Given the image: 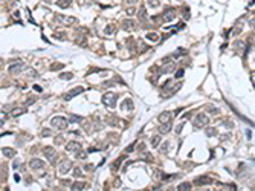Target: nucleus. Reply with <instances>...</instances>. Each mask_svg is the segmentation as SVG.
<instances>
[{
	"label": "nucleus",
	"instance_id": "obj_1",
	"mask_svg": "<svg viewBox=\"0 0 255 191\" xmlns=\"http://www.w3.org/2000/svg\"><path fill=\"white\" fill-rule=\"evenodd\" d=\"M67 126H69V121L66 118H63V116H55L52 119V127L57 129V130H66Z\"/></svg>",
	"mask_w": 255,
	"mask_h": 191
},
{
	"label": "nucleus",
	"instance_id": "obj_2",
	"mask_svg": "<svg viewBox=\"0 0 255 191\" xmlns=\"http://www.w3.org/2000/svg\"><path fill=\"white\" fill-rule=\"evenodd\" d=\"M116 100H118V97H116V93H113V92H107L102 97L104 104H107L108 107H115L116 106Z\"/></svg>",
	"mask_w": 255,
	"mask_h": 191
},
{
	"label": "nucleus",
	"instance_id": "obj_3",
	"mask_svg": "<svg viewBox=\"0 0 255 191\" xmlns=\"http://www.w3.org/2000/svg\"><path fill=\"white\" fill-rule=\"evenodd\" d=\"M55 22L63 25V26H69L72 23H75V19L73 17H67V16H63V14H57L55 16Z\"/></svg>",
	"mask_w": 255,
	"mask_h": 191
},
{
	"label": "nucleus",
	"instance_id": "obj_4",
	"mask_svg": "<svg viewBox=\"0 0 255 191\" xmlns=\"http://www.w3.org/2000/svg\"><path fill=\"white\" fill-rule=\"evenodd\" d=\"M43 153H44V156H46V159L49 161V162H52V164H55V161H57V150H54L52 147H44L43 148Z\"/></svg>",
	"mask_w": 255,
	"mask_h": 191
},
{
	"label": "nucleus",
	"instance_id": "obj_5",
	"mask_svg": "<svg viewBox=\"0 0 255 191\" xmlns=\"http://www.w3.org/2000/svg\"><path fill=\"white\" fill-rule=\"evenodd\" d=\"M83 92H84V87H75V89H72L69 93L64 95L63 100H64V101H70L72 98H75L76 95H80V93H83Z\"/></svg>",
	"mask_w": 255,
	"mask_h": 191
},
{
	"label": "nucleus",
	"instance_id": "obj_6",
	"mask_svg": "<svg viewBox=\"0 0 255 191\" xmlns=\"http://www.w3.org/2000/svg\"><path fill=\"white\" fill-rule=\"evenodd\" d=\"M208 122H209V118H208L205 113H199L197 118H196V121H194V126H196V127H203V126H206Z\"/></svg>",
	"mask_w": 255,
	"mask_h": 191
},
{
	"label": "nucleus",
	"instance_id": "obj_7",
	"mask_svg": "<svg viewBox=\"0 0 255 191\" xmlns=\"http://www.w3.org/2000/svg\"><path fill=\"white\" fill-rule=\"evenodd\" d=\"M23 67H25V66H23L22 61H16V63H12V64L8 67V72L12 73V75H14V73H20V72L23 70Z\"/></svg>",
	"mask_w": 255,
	"mask_h": 191
},
{
	"label": "nucleus",
	"instance_id": "obj_8",
	"mask_svg": "<svg viewBox=\"0 0 255 191\" xmlns=\"http://www.w3.org/2000/svg\"><path fill=\"white\" fill-rule=\"evenodd\" d=\"M165 22H171V20H174L176 19V9L174 8H167L165 11H164V17H162Z\"/></svg>",
	"mask_w": 255,
	"mask_h": 191
},
{
	"label": "nucleus",
	"instance_id": "obj_9",
	"mask_svg": "<svg viewBox=\"0 0 255 191\" xmlns=\"http://www.w3.org/2000/svg\"><path fill=\"white\" fill-rule=\"evenodd\" d=\"M70 168H72V161H64L63 164H60L58 171H60V174H66Z\"/></svg>",
	"mask_w": 255,
	"mask_h": 191
},
{
	"label": "nucleus",
	"instance_id": "obj_10",
	"mask_svg": "<svg viewBox=\"0 0 255 191\" xmlns=\"http://www.w3.org/2000/svg\"><path fill=\"white\" fill-rule=\"evenodd\" d=\"M29 167H31L32 170H41V168L44 167V162H43V161H40V159H31Z\"/></svg>",
	"mask_w": 255,
	"mask_h": 191
},
{
	"label": "nucleus",
	"instance_id": "obj_11",
	"mask_svg": "<svg viewBox=\"0 0 255 191\" xmlns=\"http://www.w3.org/2000/svg\"><path fill=\"white\" fill-rule=\"evenodd\" d=\"M66 148H67V151H72V153H76L78 150H81V144L80 142H69L67 145H66Z\"/></svg>",
	"mask_w": 255,
	"mask_h": 191
},
{
	"label": "nucleus",
	"instance_id": "obj_12",
	"mask_svg": "<svg viewBox=\"0 0 255 191\" xmlns=\"http://www.w3.org/2000/svg\"><path fill=\"white\" fill-rule=\"evenodd\" d=\"M170 121H171L170 112H164V113L159 115V122H161V124H165V122H170Z\"/></svg>",
	"mask_w": 255,
	"mask_h": 191
},
{
	"label": "nucleus",
	"instance_id": "obj_13",
	"mask_svg": "<svg viewBox=\"0 0 255 191\" xmlns=\"http://www.w3.org/2000/svg\"><path fill=\"white\" fill-rule=\"evenodd\" d=\"M135 22L133 20H124L122 22V28L125 29V31H130V29H135Z\"/></svg>",
	"mask_w": 255,
	"mask_h": 191
},
{
	"label": "nucleus",
	"instance_id": "obj_14",
	"mask_svg": "<svg viewBox=\"0 0 255 191\" xmlns=\"http://www.w3.org/2000/svg\"><path fill=\"white\" fill-rule=\"evenodd\" d=\"M171 130V124L170 122H165V124H162L161 127H159V132L162 133V135H165V133H168Z\"/></svg>",
	"mask_w": 255,
	"mask_h": 191
},
{
	"label": "nucleus",
	"instance_id": "obj_15",
	"mask_svg": "<svg viewBox=\"0 0 255 191\" xmlns=\"http://www.w3.org/2000/svg\"><path fill=\"white\" fill-rule=\"evenodd\" d=\"M70 3H72L70 0H57V6H60V8H63V9H64V8H69Z\"/></svg>",
	"mask_w": 255,
	"mask_h": 191
},
{
	"label": "nucleus",
	"instance_id": "obj_16",
	"mask_svg": "<svg viewBox=\"0 0 255 191\" xmlns=\"http://www.w3.org/2000/svg\"><path fill=\"white\" fill-rule=\"evenodd\" d=\"M164 87H168V83H167ZM179 89H180V84H176V86H173V87H171V90H170V92H167V93H164V95H167V97H171V95H173V93H176Z\"/></svg>",
	"mask_w": 255,
	"mask_h": 191
},
{
	"label": "nucleus",
	"instance_id": "obj_17",
	"mask_svg": "<svg viewBox=\"0 0 255 191\" xmlns=\"http://www.w3.org/2000/svg\"><path fill=\"white\" fill-rule=\"evenodd\" d=\"M196 183H212V179L211 177H197L196 179Z\"/></svg>",
	"mask_w": 255,
	"mask_h": 191
},
{
	"label": "nucleus",
	"instance_id": "obj_18",
	"mask_svg": "<svg viewBox=\"0 0 255 191\" xmlns=\"http://www.w3.org/2000/svg\"><path fill=\"white\" fill-rule=\"evenodd\" d=\"M3 154L6 157H14L16 156V150H12V148H3Z\"/></svg>",
	"mask_w": 255,
	"mask_h": 191
},
{
	"label": "nucleus",
	"instance_id": "obj_19",
	"mask_svg": "<svg viewBox=\"0 0 255 191\" xmlns=\"http://www.w3.org/2000/svg\"><path fill=\"white\" fill-rule=\"evenodd\" d=\"M84 186H86V183H83V182H75V183H73L70 188H72L73 191H76V189H83Z\"/></svg>",
	"mask_w": 255,
	"mask_h": 191
},
{
	"label": "nucleus",
	"instance_id": "obj_20",
	"mask_svg": "<svg viewBox=\"0 0 255 191\" xmlns=\"http://www.w3.org/2000/svg\"><path fill=\"white\" fill-rule=\"evenodd\" d=\"M191 188H193V186H191V183H188V182H185V183H182V185L177 186L179 191H186V189H191Z\"/></svg>",
	"mask_w": 255,
	"mask_h": 191
},
{
	"label": "nucleus",
	"instance_id": "obj_21",
	"mask_svg": "<svg viewBox=\"0 0 255 191\" xmlns=\"http://www.w3.org/2000/svg\"><path fill=\"white\" fill-rule=\"evenodd\" d=\"M147 38H148L150 41H158V40H159V35H158L156 32H150V34H147Z\"/></svg>",
	"mask_w": 255,
	"mask_h": 191
},
{
	"label": "nucleus",
	"instance_id": "obj_22",
	"mask_svg": "<svg viewBox=\"0 0 255 191\" xmlns=\"http://www.w3.org/2000/svg\"><path fill=\"white\" fill-rule=\"evenodd\" d=\"M139 19H141L142 22H145V20H147V12H145V8H141V9H139Z\"/></svg>",
	"mask_w": 255,
	"mask_h": 191
},
{
	"label": "nucleus",
	"instance_id": "obj_23",
	"mask_svg": "<svg viewBox=\"0 0 255 191\" xmlns=\"http://www.w3.org/2000/svg\"><path fill=\"white\" fill-rule=\"evenodd\" d=\"M23 113H25V109H14V110L11 112L12 116H20V115H23Z\"/></svg>",
	"mask_w": 255,
	"mask_h": 191
},
{
	"label": "nucleus",
	"instance_id": "obj_24",
	"mask_svg": "<svg viewBox=\"0 0 255 191\" xmlns=\"http://www.w3.org/2000/svg\"><path fill=\"white\" fill-rule=\"evenodd\" d=\"M159 142H161V136H159V135L153 136V139H151V145H153V147H158Z\"/></svg>",
	"mask_w": 255,
	"mask_h": 191
},
{
	"label": "nucleus",
	"instance_id": "obj_25",
	"mask_svg": "<svg viewBox=\"0 0 255 191\" xmlns=\"http://www.w3.org/2000/svg\"><path fill=\"white\" fill-rule=\"evenodd\" d=\"M147 2H148V5L151 8H158L159 6V0H147Z\"/></svg>",
	"mask_w": 255,
	"mask_h": 191
},
{
	"label": "nucleus",
	"instance_id": "obj_26",
	"mask_svg": "<svg viewBox=\"0 0 255 191\" xmlns=\"http://www.w3.org/2000/svg\"><path fill=\"white\" fill-rule=\"evenodd\" d=\"M63 67H64V64H61V63H57V64L51 66V70H60V69H63Z\"/></svg>",
	"mask_w": 255,
	"mask_h": 191
},
{
	"label": "nucleus",
	"instance_id": "obj_27",
	"mask_svg": "<svg viewBox=\"0 0 255 191\" xmlns=\"http://www.w3.org/2000/svg\"><path fill=\"white\" fill-rule=\"evenodd\" d=\"M122 109H132V100H125V103L122 104Z\"/></svg>",
	"mask_w": 255,
	"mask_h": 191
},
{
	"label": "nucleus",
	"instance_id": "obj_28",
	"mask_svg": "<svg viewBox=\"0 0 255 191\" xmlns=\"http://www.w3.org/2000/svg\"><path fill=\"white\" fill-rule=\"evenodd\" d=\"M69 121H72V122H81V118H80V116H75V115H70V116H69Z\"/></svg>",
	"mask_w": 255,
	"mask_h": 191
},
{
	"label": "nucleus",
	"instance_id": "obj_29",
	"mask_svg": "<svg viewBox=\"0 0 255 191\" xmlns=\"http://www.w3.org/2000/svg\"><path fill=\"white\" fill-rule=\"evenodd\" d=\"M206 135H208V136H214V135H217V130L211 127V129H208V130H206Z\"/></svg>",
	"mask_w": 255,
	"mask_h": 191
},
{
	"label": "nucleus",
	"instance_id": "obj_30",
	"mask_svg": "<svg viewBox=\"0 0 255 191\" xmlns=\"http://www.w3.org/2000/svg\"><path fill=\"white\" fill-rule=\"evenodd\" d=\"M73 176H75V177H80V176H83V171H81V168H78V167H76V168L73 170Z\"/></svg>",
	"mask_w": 255,
	"mask_h": 191
},
{
	"label": "nucleus",
	"instance_id": "obj_31",
	"mask_svg": "<svg viewBox=\"0 0 255 191\" xmlns=\"http://www.w3.org/2000/svg\"><path fill=\"white\" fill-rule=\"evenodd\" d=\"M72 76H73L72 73H63V75H61L63 80H72Z\"/></svg>",
	"mask_w": 255,
	"mask_h": 191
},
{
	"label": "nucleus",
	"instance_id": "obj_32",
	"mask_svg": "<svg viewBox=\"0 0 255 191\" xmlns=\"http://www.w3.org/2000/svg\"><path fill=\"white\" fill-rule=\"evenodd\" d=\"M182 75H183V69H180V70H177L176 72V78L179 80V78H182Z\"/></svg>",
	"mask_w": 255,
	"mask_h": 191
},
{
	"label": "nucleus",
	"instance_id": "obj_33",
	"mask_svg": "<svg viewBox=\"0 0 255 191\" xmlns=\"http://www.w3.org/2000/svg\"><path fill=\"white\" fill-rule=\"evenodd\" d=\"M133 148H135V144L129 145V147H127V148H125V151H127V153H130V151H133Z\"/></svg>",
	"mask_w": 255,
	"mask_h": 191
},
{
	"label": "nucleus",
	"instance_id": "obj_34",
	"mask_svg": "<svg viewBox=\"0 0 255 191\" xmlns=\"http://www.w3.org/2000/svg\"><path fill=\"white\" fill-rule=\"evenodd\" d=\"M225 127H229V129H232V127H234V124H232L231 121H225Z\"/></svg>",
	"mask_w": 255,
	"mask_h": 191
},
{
	"label": "nucleus",
	"instance_id": "obj_35",
	"mask_svg": "<svg viewBox=\"0 0 255 191\" xmlns=\"http://www.w3.org/2000/svg\"><path fill=\"white\" fill-rule=\"evenodd\" d=\"M41 135H43V136H49V135H51V130H43Z\"/></svg>",
	"mask_w": 255,
	"mask_h": 191
},
{
	"label": "nucleus",
	"instance_id": "obj_36",
	"mask_svg": "<svg viewBox=\"0 0 255 191\" xmlns=\"http://www.w3.org/2000/svg\"><path fill=\"white\" fill-rule=\"evenodd\" d=\"M113 31H115V29H113V26H108V29L105 31V34H112Z\"/></svg>",
	"mask_w": 255,
	"mask_h": 191
},
{
	"label": "nucleus",
	"instance_id": "obj_37",
	"mask_svg": "<svg viewBox=\"0 0 255 191\" xmlns=\"http://www.w3.org/2000/svg\"><path fill=\"white\" fill-rule=\"evenodd\" d=\"M182 127H183V124H179V126H177V127H176V132H177V133H179V132H180V130H182Z\"/></svg>",
	"mask_w": 255,
	"mask_h": 191
},
{
	"label": "nucleus",
	"instance_id": "obj_38",
	"mask_svg": "<svg viewBox=\"0 0 255 191\" xmlns=\"http://www.w3.org/2000/svg\"><path fill=\"white\" fill-rule=\"evenodd\" d=\"M127 2H129V3H130V5H135V3H136V2H138V0H127Z\"/></svg>",
	"mask_w": 255,
	"mask_h": 191
},
{
	"label": "nucleus",
	"instance_id": "obj_39",
	"mask_svg": "<svg viewBox=\"0 0 255 191\" xmlns=\"http://www.w3.org/2000/svg\"><path fill=\"white\" fill-rule=\"evenodd\" d=\"M34 89H35L37 92H41V87H40V86H34Z\"/></svg>",
	"mask_w": 255,
	"mask_h": 191
},
{
	"label": "nucleus",
	"instance_id": "obj_40",
	"mask_svg": "<svg viewBox=\"0 0 255 191\" xmlns=\"http://www.w3.org/2000/svg\"><path fill=\"white\" fill-rule=\"evenodd\" d=\"M44 2H51V0H44Z\"/></svg>",
	"mask_w": 255,
	"mask_h": 191
},
{
	"label": "nucleus",
	"instance_id": "obj_41",
	"mask_svg": "<svg viewBox=\"0 0 255 191\" xmlns=\"http://www.w3.org/2000/svg\"><path fill=\"white\" fill-rule=\"evenodd\" d=\"M0 124H2V121H0Z\"/></svg>",
	"mask_w": 255,
	"mask_h": 191
}]
</instances>
